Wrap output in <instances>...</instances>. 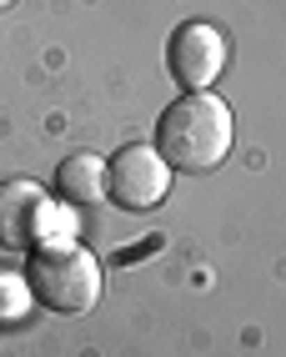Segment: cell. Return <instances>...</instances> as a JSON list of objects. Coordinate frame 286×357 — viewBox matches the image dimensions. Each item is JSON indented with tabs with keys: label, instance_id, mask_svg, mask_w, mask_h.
Wrapping results in <instances>:
<instances>
[{
	"label": "cell",
	"instance_id": "cell-6",
	"mask_svg": "<svg viewBox=\"0 0 286 357\" xmlns=\"http://www.w3.org/2000/svg\"><path fill=\"white\" fill-rule=\"evenodd\" d=\"M51 186H56V197H65L70 206H95L106 197V161L90 156V151H70L56 166Z\"/></svg>",
	"mask_w": 286,
	"mask_h": 357
},
{
	"label": "cell",
	"instance_id": "cell-4",
	"mask_svg": "<svg viewBox=\"0 0 286 357\" xmlns=\"http://www.w3.org/2000/svg\"><path fill=\"white\" fill-rule=\"evenodd\" d=\"M166 70L181 91H211V81L226 70V36L211 20H181L166 40Z\"/></svg>",
	"mask_w": 286,
	"mask_h": 357
},
{
	"label": "cell",
	"instance_id": "cell-2",
	"mask_svg": "<svg viewBox=\"0 0 286 357\" xmlns=\"http://www.w3.org/2000/svg\"><path fill=\"white\" fill-rule=\"evenodd\" d=\"M26 282L31 297L51 312H90L101 302V261L76 242H40L26 261Z\"/></svg>",
	"mask_w": 286,
	"mask_h": 357
},
{
	"label": "cell",
	"instance_id": "cell-3",
	"mask_svg": "<svg viewBox=\"0 0 286 357\" xmlns=\"http://www.w3.org/2000/svg\"><path fill=\"white\" fill-rule=\"evenodd\" d=\"M171 192V166L156 146H121L106 161V197L121 211H156Z\"/></svg>",
	"mask_w": 286,
	"mask_h": 357
},
{
	"label": "cell",
	"instance_id": "cell-7",
	"mask_svg": "<svg viewBox=\"0 0 286 357\" xmlns=\"http://www.w3.org/2000/svg\"><path fill=\"white\" fill-rule=\"evenodd\" d=\"M31 282L26 277H6L0 272V327H15V322H26L31 312Z\"/></svg>",
	"mask_w": 286,
	"mask_h": 357
},
{
	"label": "cell",
	"instance_id": "cell-5",
	"mask_svg": "<svg viewBox=\"0 0 286 357\" xmlns=\"http://www.w3.org/2000/svg\"><path fill=\"white\" fill-rule=\"evenodd\" d=\"M51 222L56 211L40 181H26V176L0 181V247L6 252H35Z\"/></svg>",
	"mask_w": 286,
	"mask_h": 357
},
{
	"label": "cell",
	"instance_id": "cell-1",
	"mask_svg": "<svg viewBox=\"0 0 286 357\" xmlns=\"http://www.w3.org/2000/svg\"><path fill=\"white\" fill-rule=\"evenodd\" d=\"M231 106L211 91H186L181 101H171L156 121V151L171 172L186 176H201V172H216L231 151Z\"/></svg>",
	"mask_w": 286,
	"mask_h": 357
},
{
	"label": "cell",
	"instance_id": "cell-8",
	"mask_svg": "<svg viewBox=\"0 0 286 357\" xmlns=\"http://www.w3.org/2000/svg\"><path fill=\"white\" fill-rule=\"evenodd\" d=\"M6 6H15V0H0V10H6Z\"/></svg>",
	"mask_w": 286,
	"mask_h": 357
}]
</instances>
